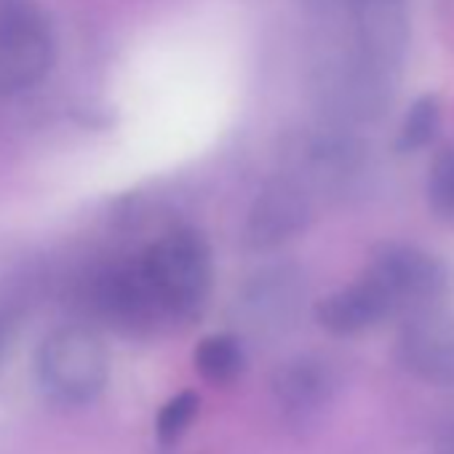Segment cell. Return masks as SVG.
<instances>
[{
  "instance_id": "cell-1",
  "label": "cell",
  "mask_w": 454,
  "mask_h": 454,
  "mask_svg": "<svg viewBox=\"0 0 454 454\" xmlns=\"http://www.w3.org/2000/svg\"><path fill=\"white\" fill-rule=\"evenodd\" d=\"M139 262L166 318L195 321L203 313L211 294L214 265L208 241L198 231L176 227L158 239Z\"/></svg>"
},
{
  "instance_id": "cell-2",
  "label": "cell",
  "mask_w": 454,
  "mask_h": 454,
  "mask_svg": "<svg viewBox=\"0 0 454 454\" xmlns=\"http://www.w3.org/2000/svg\"><path fill=\"white\" fill-rule=\"evenodd\" d=\"M110 358L105 342L83 329L65 326L51 332L35 353V380L57 406H86L105 390Z\"/></svg>"
},
{
  "instance_id": "cell-3",
  "label": "cell",
  "mask_w": 454,
  "mask_h": 454,
  "mask_svg": "<svg viewBox=\"0 0 454 454\" xmlns=\"http://www.w3.org/2000/svg\"><path fill=\"white\" fill-rule=\"evenodd\" d=\"M313 102L334 126H364L385 115L395 94V73H387L361 54L334 57L313 73Z\"/></svg>"
},
{
  "instance_id": "cell-4",
  "label": "cell",
  "mask_w": 454,
  "mask_h": 454,
  "mask_svg": "<svg viewBox=\"0 0 454 454\" xmlns=\"http://www.w3.org/2000/svg\"><path fill=\"white\" fill-rule=\"evenodd\" d=\"M54 62L49 22L33 4L0 9V97H14L43 81Z\"/></svg>"
},
{
  "instance_id": "cell-5",
  "label": "cell",
  "mask_w": 454,
  "mask_h": 454,
  "mask_svg": "<svg viewBox=\"0 0 454 454\" xmlns=\"http://www.w3.org/2000/svg\"><path fill=\"white\" fill-rule=\"evenodd\" d=\"M401 308H430L454 286V273L435 254L409 244H382L366 270Z\"/></svg>"
},
{
  "instance_id": "cell-6",
  "label": "cell",
  "mask_w": 454,
  "mask_h": 454,
  "mask_svg": "<svg viewBox=\"0 0 454 454\" xmlns=\"http://www.w3.org/2000/svg\"><path fill=\"white\" fill-rule=\"evenodd\" d=\"M305 292V276L294 265L262 268L236 294V318L254 334H278L297 321Z\"/></svg>"
},
{
  "instance_id": "cell-7",
  "label": "cell",
  "mask_w": 454,
  "mask_h": 454,
  "mask_svg": "<svg viewBox=\"0 0 454 454\" xmlns=\"http://www.w3.org/2000/svg\"><path fill=\"white\" fill-rule=\"evenodd\" d=\"M395 353L417 380L454 387V316L435 308L414 310L398 332Z\"/></svg>"
},
{
  "instance_id": "cell-8",
  "label": "cell",
  "mask_w": 454,
  "mask_h": 454,
  "mask_svg": "<svg viewBox=\"0 0 454 454\" xmlns=\"http://www.w3.org/2000/svg\"><path fill=\"white\" fill-rule=\"evenodd\" d=\"M297 166L302 171V184L345 192L369 168V145L350 134L348 126L329 123L302 139L297 147Z\"/></svg>"
},
{
  "instance_id": "cell-9",
  "label": "cell",
  "mask_w": 454,
  "mask_h": 454,
  "mask_svg": "<svg viewBox=\"0 0 454 454\" xmlns=\"http://www.w3.org/2000/svg\"><path fill=\"white\" fill-rule=\"evenodd\" d=\"M313 216L308 190L300 179H273L254 198L247 224L244 244L252 252H273L300 236Z\"/></svg>"
},
{
  "instance_id": "cell-10",
  "label": "cell",
  "mask_w": 454,
  "mask_h": 454,
  "mask_svg": "<svg viewBox=\"0 0 454 454\" xmlns=\"http://www.w3.org/2000/svg\"><path fill=\"white\" fill-rule=\"evenodd\" d=\"M270 390L289 419L318 417L340 390V369L324 353H297L281 361L270 377Z\"/></svg>"
},
{
  "instance_id": "cell-11",
  "label": "cell",
  "mask_w": 454,
  "mask_h": 454,
  "mask_svg": "<svg viewBox=\"0 0 454 454\" xmlns=\"http://www.w3.org/2000/svg\"><path fill=\"white\" fill-rule=\"evenodd\" d=\"M91 300L97 313L123 334H147L160 318H166L142 270V262L105 270L94 281Z\"/></svg>"
},
{
  "instance_id": "cell-12",
  "label": "cell",
  "mask_w": 454,
  "mask_h": 454,
  "mask_svg": "<svg viewBox=\"0 0 454 454\" xmlns=\"http://www.w3.org/2000/svg\"><path fill=\"white\" fill-rule=\"evenodd\" d=\"M348 12L353 17L356 54L398 75L411 35L406 0H353Z\"/></svg>"
},
{
  "instance_id": "cell-13",
  "label": "cell",
  "mask_w": 454,
  "mask_h": 454,
  "mask_svg": "<svg viewBox=\"0 0 454 454\" xmlns=\"http://www.w3.org/2000/svg\"><path fill=\"white\" fill-rule=\"evenodd\" d=\"M393 313H398V305L393 297L369 276L361 281L332 292L316 305V321L321 329L337 337H356L364 334L382 321H387Z\"/></svg>"
},
{
  "instance_id": "cell-14",
  "label": "cell",
  "mask_w": 454,
  "mask_h": 454,
  "mask_svg": "<svg viewBox=\"0 0 454 454\" xmlns=\"http://www.w3.org/2000/svg\"><path fill=\"white\" fill-rule=\"evenodd\" d=\"M192 364L198 374L211 382V385H233L244 377L247 372V348L239 334L219 332L208 334L195 345Z\"/></svg>"
},
{
  "instance_id": "cell-15",
  "label": "cell",
  "mask_w": 454,
  "mask_h": 454,
  "mask_svg": "<svg viewBox=\"0 0 454 454\" xmlns=\"http://www.w3.org/2000/svg\"><path fill=\"white\" fill-rule=\"evenodd\" d=\"M441 129V105L438 97L425 94L419 99L411 102V107L406 110L401 129H398V139H395V150L398 153H414L427 147L435 134Z\"/></svg>"
},
{
  "instance_id": "cell-16",
  "label": "cell",
  "mask_w": 454,
  "mask_h": 454,
  "mask_svg": "<svg viewBox=\"0 0 454 454\" xmlns=\"http://www.w3.org/2000/svg\"><path fill=\"white\" fill-rule=\"evenodd\" d=\"M200 414V395L195 390H179L171 395L155 417V435L160 443H176L187 427L198 419Z\"/></svg>"
},
{
  "instance_id": "cell-17",
  "label": "cell",
  "mask_w": 454,
  "mask_h": 454,
  "mask_svg": "<svg viewBox=\"0 0 454 454\" xmlns=\"http://www.w3.org/2000/svg\"><path fill=\"white\" fill-rule=\"evenodd\" d=\"M425 195H427L430 211L441 222L454 224V147L435 155V160L427 171Z\"/></svg>"
},
{
  "instance_id": "cell-18",
  "label": "cell",
  "mask_w": 454,
  "mask_h": 454,
  "mask_svg": "<svg viewBox=\"0 0 454 454\" xmlns=\"http://www.w3.org/2000/svg\"><path fill=\"white\" fill-rule=\"evenodd\" d=\"M9 342H12V326H9V321H6V318H0V361L6 358Z\"/></svg>"
},
{
  "instance_id": "cell-19",
  "label": "cell",
  "mask_w": 454,
  "mask_h": 454,
  "mask_svg": "<svg viewBox=\"0 0 454 454\" xmlns=\"http://www.w3.org/2000/svg\"><path fill=\"white\" fill-rule=\"evenodd\" d=\"M438 454H454V425L443 433V438L438 443Z\"/></svg>"
}]
</instances>
